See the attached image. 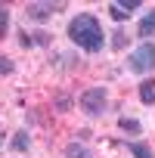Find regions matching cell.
<instances>
[{"mask_svg":"<svg viewBox=\"0 0 155 158\" xmlns=\"http://www.w3.org/2000/svg\"><path fill=\"white\" fill-rule=\"evenodd\" d=\"M68 37L78 50H84V53H99L103 44H106V31L99 25L96 16L90 13H78L71 22H68Z\"/></svg>","mask_w":155,"mask_h":158,"instance_id":"1","label":"cell"},{"mask_svg":"<svg viewBox=\"0 0 155 158\" xmlns=\"http://www.w3.org/2000/svg\"><path fill=\"white\" fill-rule=\"evenodd\" d=\"M127 71L143 74V77L155 71V40H143L136 50H130V56H127Z\"/></svg>","mask_w":155,"mask_h":158,"instance_id":"2","label":"cell"},{"mask_svg":"<svg viewBox=\"0 0 155 158\" xmlns=\"http://www.w3.org/2000/svg\"><path fill=\"white\" fill-rule=\"evenodd\" d=\"M78 106H81L84 115L99 118V115L106 112V106H109V93H106V87H90V90H84L81 96H78Z\"/></svg>","mask_w":155,"mask_h":158,"instance_id":"3","label":"cell"},{"mask_svg":"<svg viewBox=\"0 0 155 158\" xmlns=\"http://www.w3.org/2000/svg\"><path fill=\"white\" fill-rule=\"evenodd\" d=\"M62 10H65L62 0H28V3H25V19H31V22H47V19H53L56 13H62Z\"/></svg>","mask_w":155,"mask_h":158,"instance_id":"4","label":"cell"},{"mask_svg":"<svg viewBox=\"0 0 155 158\" xmlns=\"http://www.w3.org/2000/svg\"><path fill=\"white\" fill-rule=\"evenodd\" d=\"M10 149H13L16 155H25V152L31 149V130H28V127L16 130V133H13V139H10Z\"/></svg>","mask_w":155,"mask_h":158,"instance_id":"5","label":"cell"},{"mask_svg":"<svg viewBox=\"0 0 155 158\" xmlns=\"http://www.w3.org/2000/svg\"><path fill=\"white\" fill-rule=\"evenodd\" d=\"M136 34L143 37V40H152V34H155V6L140 19V25H136Z\"/></svg>","mask_w":155,"mask_h":158,"instance_id":"6","label":"cell"},{"mask_svg":"<svg viewBox=\"0 0 155 158\" xmlns=\"http://www.w3.org/2000/svg\"><path fill=\"white\" fill-rule=\"evenodd\" d=\"M140 102L143 106L155 102V77H143V81H140Z\"/></svg>","mask_w":155,"mask_h":158,"instance_id":"7","label":"cell"},{"mask_svg":"<svg viewBox=\"0 0 155 158\" xmlns=\"http://www.w3.org/2000/svg\"><path fill=\"white\" fill-rule=\"evenodd\" d=\"M127 152H130L133 158H155L152 146H149V143H140V139H130V143H127Z\"/></svg>","mask_w":155,"mask_h":158,"instance_id":"8","label":"cell"},{"mask_svg":"<svg viewBox=\"0 0 155 158\" xmlns=\"http://www.w3.org/2000/svg\"><path fill=\"white\" fill-rule=\"evenodd\" d=\"M62 158H93V155H90V149H87L84 143H78V139H74V143H68V146H65Z\"/></svg>","mask_w":155,"mask_h":158,"instance_id":"9","label":"cell"},{"mask_svg":"<svg viewBox=\"0 0 155 158\" xmlns=\"http://www.w3.org/2000/svg\"><path fill=\"white\" fill-rule=\"evenodd\" d=\"M118 130H124L127 136H136V133H143V124H140L136 118H127V115H121V118H118Z\"/></svg>","mask_w":155,"mask_h":158,"instance_id":"10","label":"cell"},{"mask_svg":"<svg viewBox=\"0 0 155 158\" xmlns=\"http://www.w3.org/2000/svg\"><path fill=\"white\" fill-rule=\"evenodd\" d=\"M109 47H112L115 53H121V50L127 47V34H124L121 28H115V31H112V37H109Z\"/></svg>","mask_w":155,"mask_h":158,"instance_id":"11","label":"cell"},{"mask_svg":"<svg viewBox=\"0 0 155 158\" xmlns=\"http://www.w3.org/2000/svg\"><path fill=\"white\" fill-rule=\"evenodd\" d=\"M31 40H34V47H50L53 44V34L47 28H37V31H31Z\"/></svg>","mask_w":155,"mask_h":158,"instance_id":"12","label":"cell"},{"mask_svg":"<svg viewBox=\"0 0 155 158\" xmlns=\"http://www.w3.org/2000/svg\"><path fill=\"white\" fill-rule=\"evenodd\" d=\"M50 65H68V68H74L78 65V56L74 53H56V59H50Z\"/></svg>","mask_w":155,"mask_h":158,"instance_id":"13","label":"cell"},{"mask_svg":"<svg viewBox=\"0 0 155 158\" xmlns=\"http://www.w3.org/2000/svg\"><path fill=\"white\" fill-rule=\"evenodd\" d=\"M6 34H10V6L0 3V37H6Z\"/></svg>","mask_w":155,"mask_h":158,"instance_id":"14","label":"cell"},{"mask_svg":"<svg viewBox=\"0 0 155 158\" xmlns=\"http://www.w3.org/2000/svg\"><path fill=\"white\" fill-rule=\"evenodd\" d=\"M109 16H112L115 22H124V19H130V13H127V10H121L118 3H109Z\"/></svg>","mask_w":155,"mask_h":158,"instance_id":"15","label":"cell"},{"mask_svg":"<svg viewBox=\"0 0 155 158\" xmlns=\"http://www.w3.org/2000/svg\"><path fill=\"white\" fill-rule=\"evenodd\" d=\"M71 106H74V99H71V96H56V102H53V109H56V112H71Z\"/></svg>","mask_w":155,"mask_h":158,"instance_id":"16","label":"cell"},{"mask_svg":"<svg viewBox=\"0 0 155 158\" xmlns=\"http://www.w3.org/2000/svg\"><path fill=\"white\" fill-rule=\"evenodd\" d=\"M16 71V62L10 59V56H0V74H3V77H10Z\"/></svg>","mask_w":155,"mask_h":158,"instance_id":"17","label":"cell"},{"mask_svg":"<svg viewBox=\"0 0 155 158\" xmlns=\"http://www.w3.org/2000/svg\"><path fill=\"white\" fill-rule=\"evenodd\" d=\"M118 6H121V10H127V13L133 16V10H140V0H118Z\"/></svg>","mask_w":155,"mask_h":158,"instance_id":"18","label":"cell"},{"mask_svg":"<svg viewBox=\"0 0 155 158\" xmlns=\"http://www.w3.org/2000/svg\"><path fill=\"white\" fill-rule=\"evenodd\" d=\"M19 44H22L25 50H31V47H34V40H31V31H19Z\"/></svg>","mask_w":155,"mask_h":158,"instance_id":"19","label":"cell"},{"mask_svg":"<svg viewBox=\"0 0 155 158\" xmlns=\"http://www.w3.org/2000/svg\"><path fill=\"white\" fill-rule=\"evenodd\" d=\"M78 139H81V143H84V139H90V130H87V127H81V130H78Z\"/></svg>","mask_w":155,"mask_h":158,"instance_id":"20","label":"cell"},{"mask_svg":"<svg viewBox=\"0 0 155 158\" xmlns=\"http://www.w3.org/2000/svg\"><path fill=\"white\" fill-rule=\"evenodd\" d=\"M0 146H3V130H0Z\"/></svg>","mask_w":155,"mask_h":158,"instance_id":"21","label":"cell"}]
</instances>
